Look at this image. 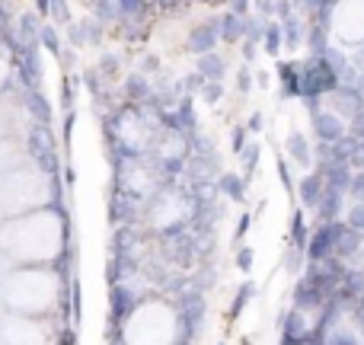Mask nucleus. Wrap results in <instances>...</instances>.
Instances as JSON below:
<instances>
[{"instance_id": "f257e3e1", "label": "nucleus", "mask_w": 364, "mask_h": 345, "mask_svg": "<svg viewBox=\"0 0 364 345\" xmlns=\"http://www.w3.org/2000/svg\"><path fill=\"white\" fill-rule=\"evenodd\" d=\"M23 147H26V157L32 160L42 176H58L61 173V154H58V138H55V128L51 125H36L29 122L23 134Z\"/></svg>"}, {"instance_id": "f03ea898", "label": "nucleus", "mask_w": 364, "mask_h": 345, "mask_svg": "<svg viewBox=\"0 0 364 345\" xmlns=\"http://www.w3.org/2000/svg\"><path fill=\"white\" fill-rule=\"evenodd\" d=\"M336 90H339V77H336V70L326 64V58L323 55L304 58L301 61V100H310V96L326 100Z\"/></svg>"}, {"instance_id": "7ed1b4c3", "label": "nucleus", "mask_w": 364, "mask_h": 345, "mask_svg": "<svg viewBox=\"0 0 364 345\" xmlns=\"http://www.w3.org/2000/svg\"><path fill=\"white\" fill-rule=\"evenodd\" d=\"M346 272H348L346 259L326 256V259H320V262H307V269H304V278H307V282H314L326 297H333L336 291L342 288V278H346Z\"/></svg>"}, {"instance_id": "20e7f679", "label": "nucleus", "mask_w": 364, "mask_h": 345, "mask_svg": "<svg viewBox=\"0 0 364 345\" xmlns=\"http://www.w3.org/2000/svg\"><path fill=\"white\" fill-rule=\"evenodd\" d=\"M144 294H138V288H132V282H115L109 285V320L128 323L134 317V310L141 307Z\"/></svg>"}, {"instance_id": "39448f33", "label": "nucleus", "mask_w": 364, "mask_h": 345, "mask_svg": "<svg viewBox=\"0 0 364 345\" xmlns=\"http://www.w3.org/2000/svg\"><path fill=\"white\" fill-rule=\"evenodd\" d=\"M342 227H346V218L329 221V224H316V227H310V240H307V246H304V253H307V262H320V259L333 256V250H336V237H339Z\"/></svg>"}, {"instance_id": "423d86ee", "label": "nucleus", "mask_w": 364, "mask_h": 345, "mask_svg": "<svg viewBox=\"0 0 364 345\" xmlns=\"http://www.w3.org/2000/svg\"><path fill=\"white\" fill-rule=\"evenodd\" d=\"M102 38H106V23H102V19H96L93 13H90L87 19H74V23L68 26V32H64V42H68L70 48L102 45Z\"/></svg>"}, {"instance_id": "0eeeda50", "label": "nucleus", "mask_w": 364, "mask_h": 345, "mask_svg": "<svg viewBox=\"0 0 364 345\" xmlns=\"http://www.w3.org/2000/svg\"><path fill=\"white\" fill-rule=\"evenodd\" d=\"M186 51L188 55H208V51H214L220 45V32H218V16H208L205 23L192 26V29L186 32Z\"/></svg>"}, {"instance_id": "6e6552de", "label": "nucleus", "mask_w": 364, "mask_h": 345, "mask_svg": "<svg viewBox=\"0 0 364 345\" xmlns=\"http://www.w3.org/2000/svg\"><path fill=\"white\" fill-rule=\"evenodd\" d=\"M19 109L26 112V119L36 122V125H55V109H51V100L45 96L42 87H32L19 93Z\"/></svg>"}, {"instance_id": "1a4fd4ad", "label": "nucleus", "mask_w": 364, "mask_h": 345, "mask_svg": "<svg viewBox=\"0 0 364 345\" xmlns=\"http://www.w3.org/2000/svg\"><path fill=\"white\" fill-rule=\"evenodd\" d=\"M275 77H278V100H301V61L294 58H278L275 61Z\"/></svg>"}, {"instance_id": "9d476101", "label": "nucleus", "mask_w": 364, "mask_h": 345, "mask_svg": "<svg viewBox=\"0 0 364 345\" xmlns=\"http://www.w3.org/2000/svg\"><path fill=\"white\" fill-rule=\"evenodd\" d=\"M310 128H314V138L316 141H339L342 134H348V122L342 119L339 112H333L329 106H323L316 115H310Z\"/></svg>"}, {"instance_id": "9b49d317", "label": "nucleus", "mask_w": 364, "mask_h": 345, "mask_svg": "<svg viewBox=\"0 0 364 345\" xmlns=\"http://www.w3.org/2000/svg\"><path fill=\"white\" fill-rule=\"evenodd\" d=\"M323 192H326V179H323L320 170H307L297 179L294 186V195H297V205L304 208V211H316V205H320Z\"/></svg>"}, {"instance_id": "f8f14e48", "label": "nucleus", "mask_w": 364, "mask_h": 345, "mask_svg": "<svg viewBox=\"0 0 364 345\" xmlns=\"http://www.w3.org/2000/svg\"><path fill=\"white\" fill-rule=\"evenodd\" d=\"M122 96H125L128 102H134V106H151L154 80L151 77H144L141 70H132V74L122 77Z\"/></svg>"}, {"instance_id": "ddd939ff", "label": "nucleus", "mask_w": 364, "mask_h": 345, "mask_svg": "<svg viewBox=\"0 0 364 345\" xmlns=\"http://www.w3.org/2000/svg\"><path fill=\"white\" fill-rule=\"evenodd\" d=\"M141 243H144L141 227L138 224H122V227H115L112 240H109V253H112V256H138Z\"/></svg>"}, {"instance_id": "4468645a", "label": "nucleus", "mask_w": 364, "mask_h": 345, "mask_svg": "<svg viewBox=\"0 0 364 345\" xmlns=\"http://www.w3.org/2000/svg\"><path fill=\"white\" fill-rule=\"evenodd\" d=\"M326 301H329V297L323 294L314 282H307L304 275H297V285L291 288V304H294V307H301V310H323V307H326Z\"/></svg>"}, {"instance_id": "2eb2a0df", "label": "nucleus", "mask_w": 364, "mask_h": 345, "mask_svg": "<svg viewBox=\"0 0 364 345\" xmlns=\"http://www.w3.org/2000/svg\"><path fill=\"white\" fill-rule=\"evenodd\" d=\"M284 157H288L291 164L310 170V166H314V144H310L307 134H304V132H291L288 138H284Z\"/></svg>"}, {"instance_id": "dca6fc26", "label": "nucleus", "mask_w": 364, "mask_h": 345, "mask_svg": "<svg viewBox=\"0 0 364 345\" xmlns=\"http://www.w3.org/2000/svg\"><path fill=\"white\" fill-rule=\"evenodd\" d=\"M218 32H220V42L224 45H240L246 36V16L233 10H224L218 13Z\"/></svg>"}, {"instance_id": "f3484780", "label": "nucleus", "mask_w": 364, "mask_h": 345, "mask_svg": "<svg viewBox=\"0 0 364 345\" xmlns=\"http://www.w3.org/2000/svg\"><path fill=\"white\" fill-rule=\"evenodd\" d=\"M250 182L243 179V173H220L218 176V192L224 195L227 201H233V205H246V198H250Z\"/></svg>"}, {"instance_id": "a211bd4d", "label": "nucleus", "mask_w": 364, "mask_h": 345, "mask_svg": "<svg viewBox=\"0 0 364 345\" xmlns=\"http://www.w3.org/2000/svg\"><path fill=\"white\" fill-rule=\"evenodd\" d=\"M195 70H198L205 80H227V70H230V61L220 55L218 48L208 51V55L195 58Z\"/></svg>"}, {"instance_id": "6ab92c4d", "label": "nucleus", "mask_w": 364, "mask_h": 345, "mask_svg": "<svg viewBox=\"0 0 364 345\" xmlns=\"http://www.w3.org/2000/svg\"><path fill=\"white\" fill-rule=\"evenodd\" d=\"M282 23V32H284V48L288 51H297L304 48V38H307V16H301V13H288L284 19H278Z\"/></svg>"}, {"instance_id": "aec40b11", "label": "nucleus", "mask_w": 364, "mask_h": 345, "mask_svg": "<svg viewBox=\"0 0 364 345\" xmlns=\"http://www.w3.org/2000/svg\"><path fill=\"white\" fill-rule=\"evenodd\" d=\"M342 201H346V192H339V189H329L326 186V192H323V198H320V205H316V224H329V221H339L342 218Z\"/></svg>"}, {"instance_id": "412c9836", "label": "nucleus", "mask_w": 364, "mask_h": 345, "mask_svg": "<svg viewBox=\"0 0 364 345\" xmlns=\"http://www.w3.org/2000/svg\"><path fill=\"white\" fill-rule=\"evenodd\" d=\"M141 275V259L138 256H112L106 262V282L115 285V282H125V278H134Z\"/></svg>"}, {"instance_id": "4be33fe9", "label": "nucleus", "mask_w": 364, "mask_h": 345, "mask_svg": "<svg viewBox=\"0 0 364 345\" xmlns=\"http://www.w3.org/2000/svg\"><path fill=\"white\" fill-rule=\"evenodd\" d=\"M361 246H364V233H358L355 227H342L339 230V237H336V250H333V256H339V259H355L361 253Z\"/></svg>"}, {"instance_id": "5701e85b", "label": "nucleus", "mask_w": 364, "mask_h": 345, "mask_svg": "<svg viewBox=\"0 0 364 345\" xmlns=\"http://www.w3.org/2000/svg\"><path fill=\"white\" fill-rule=\"evenodd\" d=\"M304 45H307V55H323V51L333 45V29L307 19V38H304Z\"/></svg>"}, {"instance_id": "b1692460", "label": "nucleus", "mask_w": 364, "mask_h": 345, "mask_svg": "<svg viewBox=\"0 0 364 345\" xmlns=\"http://www.w3.org/2000/svg\"><path fill=\"white\" fill-rule=\"evenodd\" d=\"M42 23L45 19L38 16L36 10H26V13H16V32H19V38L23 42H29V45H38V32H42Z\"/></svg>"}, {"instance_id": "393cba45", "label": "nucleus", "mask_w": 364, "mask_h": 345, "mask_svg": "<svg viewBox=\"0 0 364 345\" xmlns=\"http://www.w3.org/2000/svg\"><path fill=\"white\" fill-rule=\"evenodd\" d=\"M115 6H119V19H151L154 23V13H157L154 0H115Z\"/></svg>"}, {"instance_id": "a878e982", "label": "nucleus", "mask_w": 364, "mask_h": 345, "mask_svg": "<svg viewBox=\"0 0 364 345\" xmlns=\"http://www.w3.org/2000/svg\"><path fill=\"white\" fill-rule=\"evenodd\" d=\"M176 119H179V132L182 134H192L201 128L198 112H195V96H179L176 102Z\"/></svg>"}, {"instance_id": "bb28decb", "label": "nucleus", "mask_w": 364, "mask_h": 345, "mask_svg": "<svg viewBox=\"0 0 364 345\" xmlns=\"http://www.w3.org/2000/svg\"><path fill=\"white\" fill-rule=\"evenodd\" d=\"M38 48L42 51H48V55H61L64 51V32H61V26H55L51 19H45L42 23V32H38Z\"/></svg>"}, {"instance_id": "cd10ccee", "label": "nucleus", "mask_w": 364, "mask_h": 345, "mask_svg": "<svg viewBox=\"0 0 364 345\" xmlns=\"http://www.w3.org/2000/svg\"><path fill=\"white\" fill-rule=\"evenodd\" d=\"M259 294V285L256 282H243L237 285V291H233V301H230V314H227V320H240L243 317V310L250 307V301Z\"/></svg>"}, {"instance_id": "c85d7f7f", "label": "nucleus", "mask_w": 364, "mask_h": 345, "mask_svg": "<svg viewBox=\"0 0 364 345\" xmlns=\"http://www.w3.org/2000/svg\"><path fill=\"white\" fill-rule=\"evenodd\" d=\"M262 51H265L269 58H278V55L284 51V32H282V23H278V19H269V26H265Z\"/></svg>"}, {"instance_id": "c756f323", "label": "nucleus", "mask_w": 364, "mask_h": 345, "mask_svg": "<svg viewBox=\"0 0 364 345\" xmlns=\"http://www.w3.org/2000/svg\"><path fill=\"white\" fill-rule=\"evenodd\" d=\"M310 240V224H307V214H304V208H297L294 214H291V230H288V243L294 246H307Z\"/></svg>"}, {"instance_id": "7c9ffc66", "label": "nucleus", "mask_w": 364, "mask_h": 345, "mask_svg": "<svg viewBox=\"0 0 364 345\" xmlns=\"http://www.w3.org/2000/svg\"><path fill=\"white\" fill-rule=\"evenodd\" d=\"M240 164H243V179L250 182L252 176L259 173V164H262V144H259V141H250L246 151L240 154Z\"/></svg>"}, {"instance_id": "2f4dec72", "label": "nucleus", "mask_w": 364, "mask_h": 345, "mask_svg": "<svg viewBox=\"0 0 364 345\" xmlns=\"http://www.w3.org/2000/svg\"><path fill=\"white\" fill-rule=\"evenodd\" d=\"M282 265H284V272H288V275H304V269H307V253H304L301 246L288 243V246H284Z\"/></svg>"}, {"instance_id": "473e14b6", "label": "nucleus", "mask_w": 364, "mask_h": 345, "mask_svg": "<svg viewBox=\"0 0 364 345\" xmlns=\"http://www.w3.org/2000/svg\"><path fill=\"white\" fill-rule=\"evenodd\" d=\"M68 301H70V323L80 327V320H83V285L77 275L68 282Z\"/></svg>"}, {"instance_id": "72a5a7b5", "label": "nucleus", "mask_w": 364, "mask_h": 345, "mask_svg": "<svg viewBox=\"0 0 364 345\" xmlns=\"http://www.w3.org/2000/svg\"><path fill=\"white\" fill-rule=\"evenodd\" d=\"M96 70L102 74V80H106V83L119 80V77H122V58L119 55H102L100 61H96Z\"/></svg>"}, {"instance_id": "f704fd0d", "label": "nucleus", "mask_w": 364, "mask_h": 345, "mask_svg": "<svg viewBox=\"0 0 364 345\" xmlns=\"http://www.w3.org/2000/svg\"><path fill=\"white\" fill-rule=\"evenodd\" d=\"M224 96H227L224 80H205V83H201V90H198V100H205L208 106H218Z\"/></svg>"}, {"instance_id": "c9c22d12", "label": "nucleus", "mask_w": 364, "mask_h": 345, "mask_svg": "<svg viewBox=\"0 0 364 345\" xmlns=\"http://www.w3.org/2000/svg\"><path fill=\"white\" fill-rule=\"evenodd\" d=\"M233 80H237V93L240 96H250L252 87H256V70H252V64H240L237 74H233Z\"/></svg>"}, {"instance_id": "e433bc0d", "label": "nucleus", "mask_w": 364, "mask_h": 345, "mask_svg": "<svg viewBox=\"0 0 364 345\" xmlns=\"http://www.w3.org/2000/svg\"><path fill=\"white\" fill-rule=\"evenodd\" d=\"M77 87H80V77L68 74L61 83V109L68 112V109H77Z\"/></svg>"}, {"instance_id": "4c0bfd02", "label": "nucleus", "mask_w": 364, "mask_h": 345, "mask_svg": "<svg viewBox=\"0 0 364 345\" xmlns=\"http://www.w3.org/2000/svg\"><path fill=\"white\" fill-rule=\"evenodd\" d=\"M48 19H51L55 26H70V23H74V13H70V4H68V0H51Z\"/></svg>"}, {"instance_id": "58836bf2", "label": "nucleus", "mask_w": 364, "mask_h": 345, "mask_svg": "<svg viewBox=\"0 0 364 345\" xmlns=\"http://www.w3.org/2000/svg\"><path fill=\"white\" fill-rule=\"evenodd\" d=\"M275 173H278V179H282V186H284V192H294V173H291V160L284 157V154H278V160H275Z\"/></svg>"}, {"instance_id": "ea45409f", "label": "nucleus", "mask_w": 364, "mask_h": 345, "mask_svg": "<svg viewBox=\"0 0 364 345\" xmlns=\"http://www.w3.org/2000/svg\"><path fill=\"white\" fill-rule=\"evenodd\" d=\"M252 141V134L246 132V125H233L230 128V151H233V157H240V154L246 151V144Z\"/></svg>"}, {"instance_id": "a19ab883", "label": "nucleus", "mask_w": 364, "mask_h": 345, "mask_svg": "<svg viewBox=\"0 0 364 345\" xmlns=\"http://www.w3.org/2000/svg\"><path fill=\"white\" fill-rule=\"evenodd\" d=\"M252 262H256V250L252 246H237V256H233V265H237L240 272H252Z\"/></svg>"}, {"instance_id": "79ce46f5", "label": "nucleus", "mask_w": 364, "mask_h": 345, "mask_svg": "<svg viewBox=\"0 0 364 345\" xmlns=\"http://www.w3.org/2000/svg\"><path fill=\"white\" fill-rule=\"evenodd\" d=\"M346 224L364 233V201H352V208L346 211Z\"/></svg>"}, {"instance_id": "37998d69", "label": "nucleus", "mask_w": 364, "mask_h": 345, "mask_svg": "<svg viewBox=\"0 0 364 345\" xmlns=\"http://www.w3.org/2000/svg\"><path fill=\"white\" fill-rule=\"evenodd\" d=\"M74 125H77V109H68L64 122H61V144L64 147H70V141H74Z\"/></svg>"}, {"instance_id": "c03bdc74", "label": "nucleus", "mask_w": 364, "mask_h": 345, "mask_svg": "<svg viewBox=\"0 0 364 345\" xmlns=\"http://www.w3.org/2000/svg\"><path fill=\"white\" fill-rule=\"evenodd\" d=\"M252 13L262 19H275L278 16V0H252Z\"/></svg>"}, {"instance_id": "a18cd8bd", "label": "nucleus", "mask_w": 364, "mask_h": 345, "mask_svg": "<svg viewBox=\"0 0 364 345\" xmlns=\"http://www.w3.org/2000/svg\"><path fill=\"white\" fill-rule=\"evenodd\" d=\"M160 68H164V64H160V58H157V55H141L138 70H141L144 77H157V74H160Z\"/></svg>"}, {"instance_id": "49530a36", "label": "nucleus", "mask_w": 364, "mask_h": 345, "mask_svg": "<svg viewBox=\"0 0 364 345\" xmlns=\"http://www.w3.org/2000/svg\"><path fill=\"white\" fill-rule=\"evenodd\" d=\"M250 227H252V214L246 211V214H240V221H237V230H233V246H240L243 243V237L250 233Z\"/></svg>"}, {"instance_id": "de8ad7c7", "label": "nucleus", "mask_w": 364, "mask_h": 345, "mask_svg": "<svg viewBox=\"0 0 364 345\" xmlns=\"http://www.w3.org/2000/svg\"><path fill=\"white\" fill-rule=\"evenodd\" d=\"M348 195H352V201H364V170H355L352 186H348Z\"/></svg>"}, {"instance_id": "09e8293b", "label": "nucleus", "mask_w": 364, "mask_h": 345, "mask_svg": "<svg viewBox=\"0 0 364 345\" xmlns=\"http://www.w3.org/2000/svg\"><path fill=\"white\" fill-rule=\"evenodd\" d=\"M259 48H262V45H256V42H250V38H243V42H240V55H243V64H256Z\"/></svg>"}, {"instance_id": "8fccbe9b", "label": "nucleus", "mask_w": 364, "mask_h": 345, "mask_svg": "<svg viewBox=\"0 0 364 345\" xmlns=\"http://www.w3.org/2000/svg\"><path fill=\"white\" fill-rule=\"evenodd\" d=\"M246 132L250 134H262L265 132V115L259 112V109L256 112H250V119H246Z\"/></svg>"}, {"instance_id": "3c124183", "label": "nucleus", "mask_w": 364, "mask_h": 345, "mask_svg": "<svg viewBox=\"0 0 364 345\" xmlns=\"http://www.w3.org/2000/svg\"><path fill=\"white\" fill-rule=\"evenodd\" d=\"M348 134H355V138H364V109L348 119Z\"/></svg>"}, {"instance_id": "603ef678", "label": "nucleus", "mask_w": 364, "mask_h": 345, "mask_svg": "<svg viewBox=\"0 0 364 345\" xmlns=\"http://www.w3.org/2000/svg\"><path fill=\"white\" fill-rule=\"evenodd\" d=\"M227 10L240 13V16H250V13H252V0H227Z\"/></svg>"}, {"instance_id": "864d4df0", "label": "nucleus", "mask_w": 364, "mask_h": 345, "mask_svg": "<svg viewBox=\"0 0 364 345\" xmlns=\"http://www.w3.org/2000/svg\"><path fill=\"white\" fill-rule=\"evenodd\" d=\"M348 164L355 166V170H364V138L355 141V151H352V160Z\"/></svg>"}, {"instance_id": "5fc2aeb1", "label": "nucleus", "mask_w": 364, "mask_h": 345, "mask_svg": "<svg viewBox=\"0 0 364 345\" xmlns=\"http://www.w3.org/2000/svg\"><path fill=\"white\" fill-rule=\"evenodd\" d=\"M58 345H77V329L74 327H64L58 333Z\"/></svg>"}, {"instance_id": "6e6d98bb", "label": "nucleus", "mask_w": 364, "mask_h": 345, "mask_svg": "<svg viewBox=\"0 0 364 345\" xmlns=\"http://www.w3.org/2000/svg\"><path fill=\"white\" fill-rule=\"evenodd\" d=\"M32 4H36V6H32V10H36L38 16H42V19H48V6H51V0H32Z\"/></svg>"}, {"instance_id": "4d7b16f0", "label": "nucleus", "mask_w": 364, "mask_h": 345, "mask_svg": "<svg viewBox=\"0 0 364 345\" xmlns=\"http://www.w3.org/2000/svg\"><path fill=\"white\" fill-rule=\"evenodd\" d=\"M269 80H272L269 70H256V87H269Z\"/></svg>"}, {"instance_id": "13d9d810", "label": "nucleus", "mask_w": 364, "mask_h": 345, "mask_svg": "<svg viewBox=\"0 0 364 345\" xmlns=\"http://www.w3.org/2000/svg\"><path fill=\"white\" fill-rule=\"evenodd\" d=\"M188 4H198V6H220V4H227V0H188Z\"/></svg>"}, {"instance_id": "bf43d9fd", "label": "nucleus", "mask_w": 364, "mask_h": 345, "mask_svg": "<svg viewBox=\"0 0 364 345\" xmlns=\"http://www.w3.org/2000/svg\"><path fill=\"white\" fill-rule=\"evenodd\" d=\"M282 345H320V342H316V336H314V339H301V342H282Z\"/></svg>"}, {"instance_id": "052dcab7", "label": "nucleus", "mask_w": 364, "mask_h": 345, "mask_svg": "<svg viewBox=\"0 0 364 345\" xmlns=\"http://www.w3.org/2000/svg\"><path fill=\"white\" fill-rule=\"evenodd\" d=\"M358 256H361V262H364V246H361V253H358Z\"/></svg>"}, {"instance_id": "680f3d73", "label": "nucleus", "mask_w": 364, "mask_h": 345, "mask_svg": "<svg viewBox=\"0 0 364 345\" xmlns=\"http://www.w3.org/2000/svg\"><path fill=\"white\" fill-rule=\"evenodd\" d=\"M220 345H224V342H220Z\"/></svg>"}]
</instances>
